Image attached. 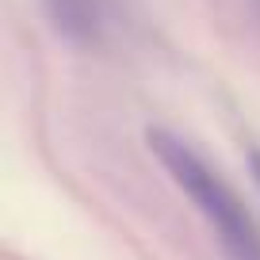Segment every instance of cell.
I'll use <instances>...</instances> for the list:
<instances>
[{
    "mask_svg": "<svg viewBox=\"0 0 260 260\" xmlns=\"http://www.w3.org/2000/svg\"><path fill=\"white\" fill-rule=\"evenodd\" d=\"M146 146L161 161V169L172 176V184L195 203L203 222L214 230L222 252L230 260H260V226L245 211L237 191L222 180V172L211 169L203 161V153H195L172 130H161V126L146 130Z\"/></svg>",
    "mask_w": 260,
    "mask_h": 260,
    "instance_id": "1",
    "label": "cell"
},
{
    "mask_svg": "<svg viewBox=\"0 0 260 260\" xmlns=\"http://www.w3.org/2000/svg\"><path fill=\"white\" fill-rule=\"evenodd\" d=\"M249 169H252V180L260 184V149H252V153H249Z\"/></svg>",
    "mask_w": 260,
    "mask_h": 260,
    "instance_id": "2",
    "label": "cell"
}]
</instances>
